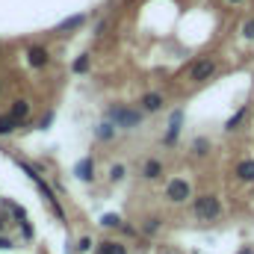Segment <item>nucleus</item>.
<instances>
[{
	"mask_svg": "<svg viewBox=\"0 0 254 254\" xmlns=\"http://www.w3.org/2000/svg\"><path fill=\"white\" fill-rule=\"evenodd\" d=\"M89 65H92V57H89V54H80V57L74 60V74H86Z\"/></svg>",
	"mask_w": 254,
	"mask_h": 254,
	"instance_id": "12",
	"label": "nucleus"
},
{
	"mask_svg": "<svg viewBox=\"0 0 254 254\" xmlns=\"http://www.w3.org/2000/svg\"><path fill=\"white\" fill-rule=\"evenodd\" d=\"M89 246H92V240H86V237H83V240H80V246H77V249H80V252H89Z\"/></svg>",
	"mask_w": 254,
	"mask_h": 254,
	"instance_id": "23",
	"label": "nucleus"
},
{
	"mask_svg": "<svg viewBox=\"0 0 254 254\" xmlns=\"http://www.w3.org/2000/svg\"><path fill=\"white\" fill-rule=\"evenodd\" d=\"M192 195L190 184L184 181V178H175V181H169V187H166V198L169 201H175V204H181V201H187Z\"/></svg>",
	"mask_w": 254,
	"mask_h": 254,
	"instance_id": "3",
	"label": "nucleus"
},
{
	"mask_svg": "<svg viewBox=\"0 0 254 254\" xmlns=\"http://www.w3.org/2000/svg\"><path fill=\"white\" fill-rule=\"evenodd\" d=\"M142 175H145L148 181H157V178L163 175V163H160V160H148L145 169H142Z\"/></svg>",
	"mask_w": 254,
	"mask_h": 254,
	"instance_id": "9",
	"label": "nucleus"
},
{
	"mask_svg": "<svg viewBox=\"0 0 254 254\" xmlns=\"http://www.w3.org/2000/svg\"><path fill=\"white\" fill-rule=\"evenodd\" d=\"M74 175H77L80 181H92V178H95V160H92V157H83V160L74 166Z\"/></svg>",
	"mask_w": 254,
	"mask_h": 254,
	"instance_id": "5",
	"label": "nucleus"
},
{
	"mask_svg": "<svg viewBox=\"0 0 254 254\" xmlns=\"http://www.w3.org/2000/svg\"><path fill=\"white\" fill-rule=\"evenodd\" d=\"M48 60H51V57H48V51H45V48H30V65H33V68L48 65Z\"/></svg>",
	"mask_w": 254,
	"mask_h": 254,
	"instance_id": "10",
	"label": "nucleus"
},
{
	"mask_svg": "<svg viewBox=\"0 0 254 254\" xmlns=\"http://www.w3.org/2000/svg\"><path fill=\"white\" fill-rule=\"evenodd\" d=\"M101 254H127V252H125V246H119V243H104Z\"/></svg>",
	"mask_w": 254,
	"mask_h": 254,
	"instance_id": "16",
	"label": "nucleus"
},
{
	"mask_svg": "<svg viewBox=\"0 0 254 254\" xmlns=\"http://www.w3.org/2000/svg\"><path fill=\"white\" fill-rule=\"evenodd\" d=\"M213 74H216V63H213V60H198L190 71V80L192 83H204V80H210Z\"/></svg>",
	"mask_w": 254,
	"mask_h": 254,
	"instance_id": "4",
	"label": "nucleus"
},
{
	"mask_svg": "<svg viewBox=\"0 0 254 254\" xmlns=\"http://www.w3.org/2000/svg\"><path fill=\"white\" fill-rule=\"evenodd\" d=\"M192 210H195V216L201 222H213V219L222 216V201L216 195H198L195 204H192Z\"/></svg>",
	"mask_w": 254,
	"mask_h": 254,
	"instance_id": "1",
	"label": "nucleus"
},
{
	"mask_svg": "<svg viewBox=\"0 0 254 254\" xmlns=\"http://www.w3.org/2000/svg\"><path fill=\"white\" fill-rule=\"evenodd\" d=\"M246 113H249V110H246V107H243V110H240V113H237V116H234V119H228V130H237V125H240V122H243V119H246Z\"/></svg>",
	"mask_w": 254,
	"mask_h": 254,
	"instance_id": "17",
	"label": "nucleus"
},
{
	"mask_svg": "<svg viewBox=\"0 0 254 254\" xmlns=\"http://www.w3.org/2000/svg\"><path fill=\"white\" fill-rule=\"evenodd\" d=\"M0 249H12V243H9V240H3V237H0Z\"/></svg>",
	"mask_w": 254,
	"mask_h": 254,
	"instance_id": "24",
	"label": "nucleus"
},
{
	"mask_svg": "<svg viewBox=\"0 0 254 254\" xmlns=\"http://www.w3.org/2000/svg\"><path fill=\"white\" fill-rule=\"evenodd\" d=\"M204 148H207V142H204V139H198V142H195V154H207Z\"/></svg>",
	"mask_w": 254,
	"mask_h": 254,
	"instance_id": "22",
	"label": "nucleus"
},
{
	"mask_svg": "<svg viewBox=\"0 0 254 254\" xmlns=\"http://www.w3.org/2000/svg\"><path fill=\"white\" fill-rule=\"evenodd\" d=\"M243 36H246V39H254V18L243 24Z\"/></svg>",
	"mask_w": 254,
	"mask_h": 254,
	"instance_id": "20",
	"label": "nucleus"
},
{
	"mask_svg": "<svg viewBox=\"0 0 254 254\" xmlns=\"http://www.w3.org/2000/svg\"><path fill=\"white\" fill-rule=\"evenodd\" d=\"M110 178H113V181H122V178H125V166H122V163L113 166V169H110Z\"/></svg>",
	"mask_w": 254,
	"mask_h": 254,
	"instance_id": "19",
	"label": "nucleus"
},
{
	"mask_svg": "<svg viewBox=\"0 0 254 254\" xmlns=\"http://www.w3.org/2000/svg\"><path fill=\"white\" fill-rule=\"evenodd\" d=\"M15 127H21V125H18L12 116H0V136H9Z\"/></svg>",
	"mask_w": 254,
	"mask_h": 254,
	"instance_id": "13",
	"label": "nucleus"
},
{
	"mask_svg": "<svg viewBox=\"0 0 254 254\" xmlns=\"http://www.w3.org/2000/svg\"><path fill=\"white\" fill-rule=\"evenodd\" d=\"M83 21H86L83 15H74V18H68V21H63V24H60L57 30H60V33H65V30H77V27H80Z\"/></svg>",
	"mask_w": 254,
	"mask_h": 254,
	"instance_id": "14",
	"label": "nucleus"
},
{
	"mask_svg": "<svg viewBox=\"0 0 254 254\" xmlns=\"http://www.w3.org/2000/svg\"><path fill=\"white\" fill-rule=\"evenodd\" d=\"M228 3H243V0H228Z\"/></svg>",
	"mask_w": 254,
	"mask_h": 254,
	"instance_id": "25",
	"label": "nucleus"
},
{
	"mask_svg": "<svg viewBox=\"0 0 254 254\" xmlns=\"http://www.w3.org/2000/svg\"><path fill=\"white\" fill-rule=\"evenodd\" d=\"M107 119L119 127V130H133V127H139V122H142L139 110H127V107H113L107 113Z\"/></svg>",
	"mask_w": 254,
	"mask_h": 254,
	"instance_id": "2",
	"label": "nucleus"
},
{
	"mask_svg": "<svg viewBox=\"0 0 254 254\" xmlns=\"http://www.w3.org/2000/svg\"><path fill=\"white\" fill-rule=\"evenodd\" d=\"M142 110L145 113H157L160 107H163V95H157V92H148V95H142Z\"/></svg>",
	"mask_w": 254,
	"mask_h": 254,
	"instance_id": "6",
	"label": "nucleus"
},
{
	"mask_svg": "<svg viewBox=\"0 0 254 254\" xmlns=\"http://www.w3.org/2000/svg\"><path fill=\"white\" fill-rule=\"evenodd\" d=\"M9 116L21 125V122L30 116V104H27V101H12V113H9Z\"/></svg>",
	"mask_w": 254,
	"mask_h": 254,
	"instance_id": "8",
	"label": "nucleus"
},
{
	"mask_svg": "<svg viewBox=\"0 0 254 254\" xmlns=\"http://www.w3.org/2000/svg\"><path fill=\"white\" fill-rule=\"evenodd\" d=\"M181 122H184V113L178 110V113H172V122H169V133H166V145H172L175 139H178V133H181Z\"/></svg>",
	"mask_w": 254,
	"mask_h": 254,
	"instance_id": "7",
	"label": "nucleus"
},
{
	"mask_svg": "<svg viewBox=\"0 0 254 254\" xmlns=\"http://www.w3.org/2000/svg\"><path fill=\"white\" fill-rule=\"evenodd\" d=\"M157 228H160V219H148V225H145V231H148V234H154Z\"/></svg>",
	"mask_w": 254,
	"mask_h": 254,
	"instance_id": "21",
	"label": "nucleus"
},
{
	"mask_svg": "<svg viewBox=\"0 0 254 254\" xmlns=\"http://www.w3.org/2000/svg\"><path fill=\"white\" fill-rule=\"evenodd\" d=\"M101 225H107V228H119V225H122V219L110 213V216H104V219H101Z\"/></svg>",
	"mask_w": 254,
	"mask_h": 254,
	"instance_id": "18",
	"label": "nucleus"
},
{
	"mask_svg": "<svg viewBox=\"0 0 254 254\" xmlns=\"http://www.w3.org/2000/svg\"><path fill=\"white\" fill-rule=\"evenodd\" d=\"M237 175H240V181H254V160H243L240 166H237Z\"/></svg>",
	"mask_w": 254,
	"mask_h": 254,
	"instance_id": "11",
	"label": "nucleus"
},
{
	"mask_svg": "<svg viewBox=\"0 0 254 254\" xmlns=\"http://www.w3.org/2000/svg\"><path fill=\"white\" fill-rule=\"evenodd\" d=\"M113 136H116V125H113V122H104V125L98 127V139L107 142V139H113Z\"/></svg>",
	"mask_w": 254,
	"mask_h": 254,
	"instance_id": "15",
	"label": "nucleus"
}]
</instances>
